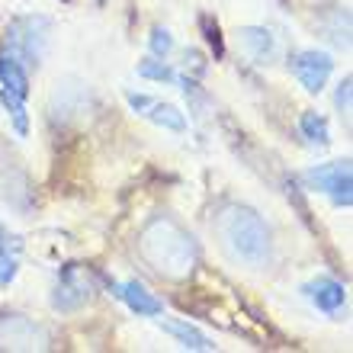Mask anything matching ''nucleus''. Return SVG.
Wrapping results in <instances>:
<instances>
[{
  "instance_id": "obj_1",
  "label": "nucleus",
  "mask_w": 353,
  "mask_h": 353,
  "mask_svg": "<svg viewBox=\"0 0 353 353\" xmlns=\"http://www.w3.org/2000/svg\"><path fill=\"white\" fill-rule=\"evenodd\" d=\"M139 254L158 276L174 279V283L190 279L196 263H199V248H196L193 234L186 228H180L168 215H158V219H151L141 228Z\"/></svg>"
},
{
  "instance_id": "obj_2",
  "label": "nucleus",
  "mask_w": 353,
  "mask_h": 353,
  "mask_svg": "<svg viewBox=\"0 0 353 353\" xmlns=\"http://www.w3.org/2000/svg\"><path fill=\"white\" fill-rule=\"evenodd\" d=\"M215 232H219L225 248L232 251L234 261L248 263V267H267L273 241H270V228L257 209L228 203L215 215Z\"/></svg>"
},
{
  "instance_id": "obj_3",
  "label": "nucleus",
  "mask_w": 353,
  "mask_h": 353,
  "mask_svg": "<svg viewBox=\"0 0 353 353\" xmlns=\"http://www.w3.org/2000/svg\"><path fill=\"white\" fill-rule=\"evenodd\" d=\"M48 32H52V23L46 17H19L7 26L3 52L17 58L26 71H32V68H39L42 55H46Z\"/></svg>"
},
{
  "instance_id": "obj_4",
  "label": "nucleus",
  "mask_w": 353,
  "mask_h": 353,
  "mask_svg": "<svg viewBox=\"0 0 353 353\" xmlns=\"http://www.w3.org/2000/svg\"><path fill=\"white\" fill-rule=\"evenodd\" d=\"M308 190H318V193L331 196V203L347 209L353 203V174H350V161H327V164H318V168H308L302 174Z\"/></svg>"
},
{
  "instance_id": "obj_5",
  "label": "nucleus",
  "mask_w": 353,
  "mask_h": 353,
  "mask_svg": "<svg viewBox=\"0 0 353 353\" xmlns=\"http://www.w3.org/2000/svg\"><path fill=\"white\" fill-rule=\"evenodd\" d=\"M48 331L26 315H0V350H48Z\"/></svg>"
},
{
  "instance_id": "obj_6",
  "label": "nucleus",
  "mask_w": 353,
  "mask_h": 353,
  "mask_svg": "<svg viewBox=\"0 0 353 353\" xmlns=\"http://www.w3.org/2000/svg\"><path fill=\"white\" fill-rule=\"evenodd\" d=\"M289 71L308 93H321L327 87L331 71H334V58L327 52H318V48H302V52H292Z\"/></svg>"
},
{
  "instance_id": "obj_7",
  "label": "nucleus",
  "mask_w": 353,
  "mask_h": 353,
  "mask_svg": "<svg viewBox=\"0 0 353 353\" xmlns=\"http://www.w3.org/2000/svg\"><path fill=\"white\" fill-rule=\"evenodd\" d=\"M93 286L84 267H65L61 279H58L55 292H52V308L55 312H77L90 299Z\"/></svg>"
},
{
  "instance_id": "obj_8",
  "label": "nucleus",
  "mask_w": 353,
  "mask_h": 353,
  "mask_svg": "<svg viewBox=\"0 0 353 353\" xmlns=\"http://www.w3.org/2000/svg\"><path fill=\"white\" fill-rule=\"evenodd\" d=\"M238 46H241L244 58L254 65H273L276 61V36L267 26H241L238 29Z\"/></svg>"
},
{
  "instance_id": "obj_9",
  "label": "nucleus",
  "mask_w": 353,
  "mask_h": 353,
  "mask_svg": "<svg viewBox=\"0 0 353 353\" xmlns=\"http://www.w3.org/2000/svg\"><path fill=\"white\" fill-rule=\"evenodd\" d=\"M302 296H305L318 312H325V315H337V312L347 305L344 286L331 276H318V279H312V283H305V286H302Z\"/></svg>"
},
{
  "instance_id": "obj_10",
  "label": "nucleus",
  "mask_w": 353,
  "mask_h": 353,
  "mask_svg": "<svg viewBox=\"0 0 353 353\" xmlns=\"http://www.w3.org/2000/svg\"><path fill=\"white\" fill-rule=\"evenodd\" d=\"M112 292H116V296H119L139 318H158L161 312H164V302H161L148 286H141L139 279H129V283H112Z\"/></svg>"
},
{
  "instance_id": "obj_11",
  "label": "nucleus",
  "mask_w": 353,
  "mask_h": 353,
  "mask_svg": "<svg viewBox=\"0 0 353 353\" xmlns=\"http://www.w3.org/2000/svg\"><path fill=\"white\" fill-rule=\"evenodd\" d=\"M158 327L164 331V334L176 337L183 350H199V353H212V350H215L212 341H209V337H205L199 327L190 325V321H164V318H161Z\"/></svg>"
},
{
  "instance_id": "obj_12",
  "label": "nucleus",
  "mask_w": 353,
  "mask_h": 353,
  "mask_svg": "<svg viewBox=\"0 0 353 353\" xmlns=\"http://www.w3.org/2000/svg\"><path fill=\"white\" fill-rule=\"evenodd\" d=\"M0 87L23 97V100L29 97V71L13 55H7L3 48H0Z\"/></svg>"
},
{
  "instance_id": "obj_13",
  "label": "nucleus",
  "mask_w": 353,
  "mask_h": 353,
  "mask_svg": "<svg viewBox=\"0 0 353 353\" xmlns=\"http://www.w3.org/2000/svg\"><path fill=\"white\" fill-rule=\"evenodd\" d=\"M145 119H151L158 129H168V132H186V116L176 110L174 103H161V100H151Z\"/></svg>"
},
{
  "instance_id": "obj_14",
  "label": "nucleus",
  "mask_w": 353,
  "mask_h": 353,
  "mask_svg": "<svg viewBox=\"0 0 353 353\" xmlns=\"http://www.w3.org/2000/svg\"><path fill=\"white\" fill-rule=\"evenodd\" d=\"M299 132L308 145H318V148H327L331 145V125L321 112H302L299 116Z\"/></svg>"
},
{
  "instance_id": "obj_15",
  "label": "nucleus",
  "mask_w": 353,
  "mask_h": 353,
  "mask_svg": "<svg viewBox=\"0 0 353 353\" xmlns=\"http://www.w3.org/2000/svg\"><path fill=\"white\" fill-rule=\"evenodd\" d=\"M0 103H3V110H7L10 122H13V132H17L19 139H26L29 135V112H26V100L17 97V93H10L0 87Z\"/></svg>"
},
{
  "instance_id": "obj_16",
  "label": "nucleus",
  "mask_w": 353,
  "mask_h": 353,
  "mask_svg": "<svg viewBox=\"0 0 353 353\" xmlns=\"http://www.w3.org/2000/svg\"><path fill=\"white\" fill-rule=\"evenodd\" d=\"M135 71H139V77H145V81H158V84H176V71L168 65V58H141L139 65H135Z\"/></svg>"
},
{
  "instance_id": "obj_17",
  "label": "nucleus",
  "mask_w": 353,
  "mask_h": 353,
  "mask_svg": "<svg viewBox=\"0 0 353 353\" xmlns=\"http://www.w3.org/2000/svg\"><path fill=\"white\" fill-rule=\"evenodd\" d=\"M148 46H151V55H154V58H168L170 52H174V36H170V29L154 26V29H151Z\"/></svg>"
},
{
  "instance_id": "obj_18",
  "label": "nucleus",
  "mask_w": 353,
  "mask_h": 353,
  "mask_svg": "<svg viewBox=\"0 0 353 353\" xmlns=\"http://www.w3.org/2000/svg\"><path fill=\"white\" fill-rule=\"evenodd\" d=\"M17 270H19L17 257H13L10 251H3V248H0V286H10V283L17 279Z\"/></svg>"
},
{
  "instance_id": "obj_19",
  "label": "nucleus",
  "mask_w": 353,
  "mask_h": 353,
  "mask_svg": "<svg viewBox=\"0 0 353 353\" xmlns=\"http://www.w3.org/2000/svg\"><path fill=\"white\" fill-rule=\"evenodd\" d=\"M334 106L341 116H350V77H344L337 84V93H334Z\"/></svg>"
},
{
  "instance_id": "obj_20",
  "label": "nucleus",
  "mask_w": 353,
  "mask_h": 353,
  "mask_svg": "<svg viewBox=\"0 0 353 353\" xmlns=\"http://www.w3.org/2000/svg\"><path fill=\"white\" fill-rule=\"evenodd\" d=\"M151 100H154V97H148V93H132V90H125V103H129V106L139 112V116H145V112H148Z\"/></svg>"
},
{
  "instance_id": "obj_21",
  "label": "nucleus",
  "mask_w": 353,
  "mask_h": 353,
  "mask_svg": "<svg viewBox=\"0 0 353 353\" xmlns=\"http://www.w3.org/2000/svg\"><path fill=\"white\" fill-rule=\"evenodd\" d=\"M3 234H7V228H3V225H0V241H3Z\"/></svg>"
}]
</instances>
